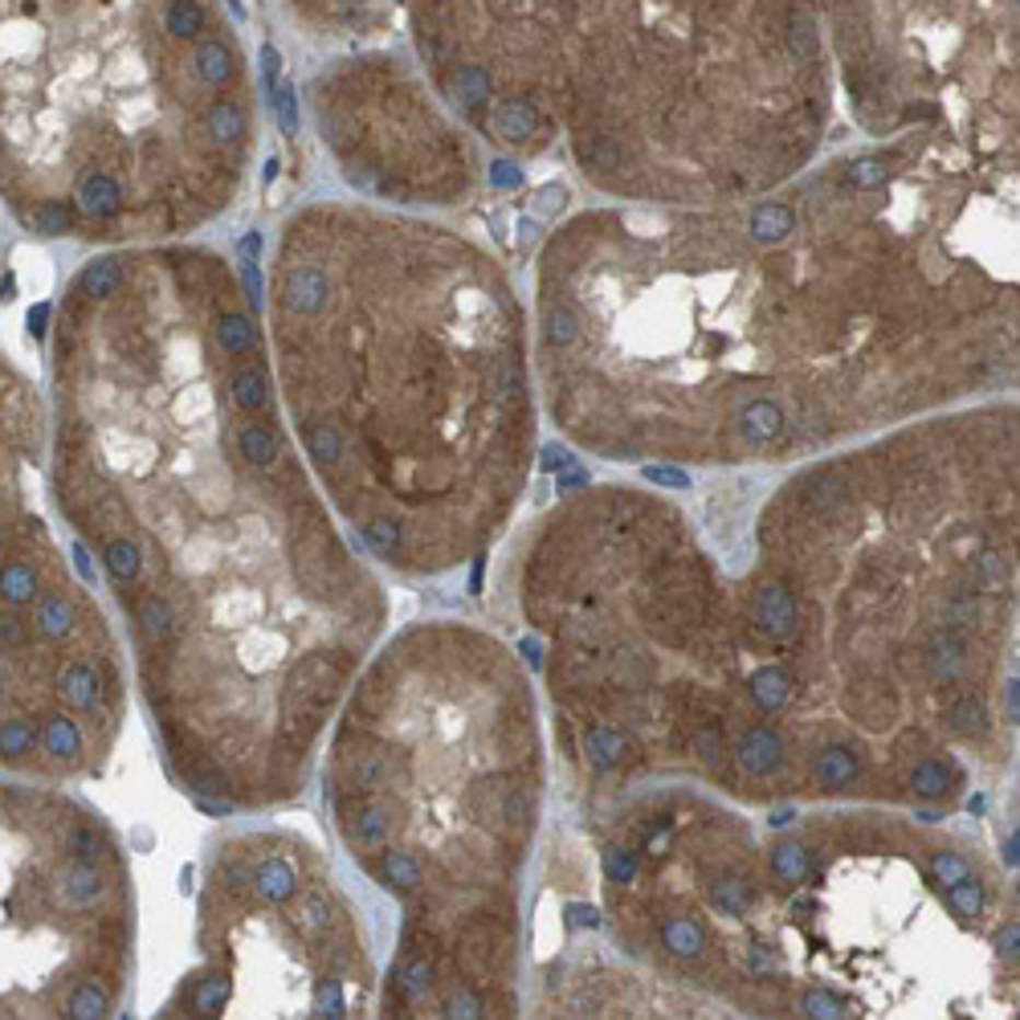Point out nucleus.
Instances as JSON below:
<instances>
[{
  "label": "nucleus",
  "instance_id": "7ed1b4c3",
  "mask_svg": "<svg viewBox=\"0 0 1020 1020\" xmlns=\"http://www.w3.org/2000/svg\"><path fill=\"white\" fill-rule=\"evenodd\" d=\"M270 368L360 556L445 576L526 478V331L507 274L445 225L323 200L278 233Z\"/></svg>",
  "mask_w": 1020,
  "mask_h": 1020
},
{
  "label": "nucleus",
  "instance_id": "f03ea898",
  "mask_svg": "<svg viewBox=\"0 0 1020 1020\" xmlns=\"http://www.w3.org/2000/svg\"><path fill=\"white\" fill-rule=\"evenodd\" d=\"M902 151L845 160L739 217L596 212L540 274L543 380L564 429L616 457L825 445L951 396L947 344L980 356V266ZM967 372L963 363L947 360Z\"/></svg>",
  "mask_w": 1020,
  "mask_h": 1020
},
{
  "label": "nucleus",
  "instance_id": "6e6552de",
  "mask_svg": "<svg viewBox=\"0 0 1020 1020\" xmlns=\"http://www.w3.org/2000/svg\"><path fill=\"white\" fill-rule=\"evenodd\" d=\"M372 0H286V9L299 16L306 30L318 33H339L347 25H356Z\"/></svg>",
  "mask_w": 1020,
  "mask_h": 1020
},
{
  "label": "nucleus",
  "instance_id": "0eeeda50",
  "mask_svg": "<svg viewBox=\"0 0 1020 1020\" xmlns=\"http://www.w3.org/2000/svg\"><path fill=\"white\" fill-rule=\"evenodd\" d=\"M315 119L347 181L401 205H450L470 184L457 127L405 61L356 58L315 78Z\"/></svg>",
  "mask_w": 1020,
  "mask_h": 1020
},
{
  "label": "nucleus",
  "instance_id": "20e7f679",
  "mask_svg": "<svg viewBox=\"0 0 1020 1020\" xmlns=\"http://www.w3.org/2000/svg\"><path fill=\"white\" fill-rule=\"evenodd\" d=\"M408 16L462 119L514 151L568 136L604 193H764L821 139V0H408Z\"/></svg>",
  "mask_w": 1020,
  "mask_h": 1020
},
{
  "label": "nucleus",
  "instance_id": "39448f33",
  "mask_svg": "<svg viewBox=\"0 0 1020 1020\" xmlns=\"http://www.w3.org/2000/svg\"><path fill=\"white\" fill-rule=\"evenodd\" d=\"M323 804L347 857L405 911L392 992L474 1012L540 812L526 682L465 625H413L347 691Z\"/></svg>",
  "mask_w": 1020,
  "mask_h": 1020
},
{
  "label": "nucleus",
  "instance_id": "423d86ee",
  "mask_svg": "<svg viewBox=\"0 0 1020 1020\" xmlns=\"http://www.w3.org/2000/svg\"><path fill=\"white\" fill-rule=\"evenodd\" d=\"M254 139L221 0H0V209L33 237H188L237 200Z\"/></svg>",
  "mask_w": 1020,
  "mask_h": 1020
},
{
  "label": "nucleus",
  "instance_id": "f257e3e1",
  "mask_svg": "<svg viewBox=\"0 0 1020 1020\" xmlns=\"http://www.w3.org/2000/svg\"><path fill=\"white\" fill-rule=\"evenodd\" d=\"M257 311L217 250L155 241L91 257L49 318V495L127 621L172 776L225 809L306 788L389 621Z\"/></svg>",
  "mask_w": 1020,
  "mask_h": 1020
}]
</instances>
